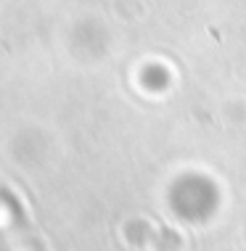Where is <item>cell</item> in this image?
Segmentation results:
<instances>
[{
    "label": "cell",
    "mask_w": 246,
    "mask_h": 251,
    "mask_svg": "<svg viewBox=\"0 0 246 251\" xmlns=\"http://www.w3.org/2000/svg\"><path fill=\"white\" fill-rule=\"evenodd\" d=\"M19 238H22V230H19V222L13 217L8 196L0 185V251H19Z\"/></svg>",
    "instance_id": "1"
}]
</instances>
